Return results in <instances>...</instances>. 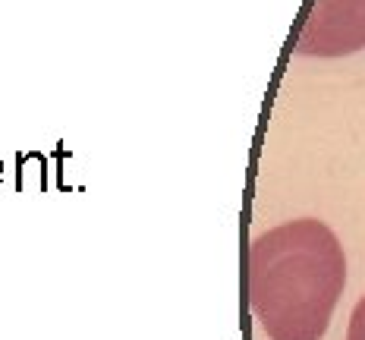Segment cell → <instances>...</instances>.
<instances>
[{"instance_id":"obj_1","label":"cell","mask_w":365,"mask_h":340,"mask_svg":"<svg viewBox=\"0 0 365 340\" xmlns=\"http://www.w3.org/2000/svg\"><path fill=\"white\" fill-rule=\"evenodd\" d=\"M344 284V246L315 217L287 221L252 243L249 293L271 340H322Z\"/></svg>"},{"instance_id":"obj_2","label":"cell","mask_w":365,"mask_h":340,"mask_svg":"<svg viewBox=\"0 0 365 340\" xmlns=\"http://www.w3.org/2000/svg\"><path fill=\"white\" fill-rule=\"evenodd\" d=\"M365 48V0H315L296 38V54L346 57Z\"/></svg>"},{"instance_id":"obj_3","label":"cell","mask_w":365,"mask_h":340,"mask_svg":"<svg viewBox=\"0 0 365 340\" xmlns=\"http://www.w3.org/2000/svg\"><path fill=\"white\" fill-rule=\"evenodd\" d=\"M51 168L41 151H19L16 155V192H48Z\"/></svg>"},{"instance_id":"obj_4","label":"cell","mask_w":365,"mask_h":340,"mask_svg":"<svg viewBox=\"0 0 365 340\" xmlns=\"http://www.w3.org/2000/svg\"><path fill=\"white\" fill-rule=\"evenodd\" d=\"M54 161H57V189H60V192H79L82 186L70 180V173H73V151L66 148L63 142H57Z\"/></svg>"},{"instance_id":"obj_5","label":"cell","mask_w":365,"mask_h":340,"mask_svg":"<svg viewBox=\"0 0 365 340\" xmlns=\"http://www.w3.org/2000/svg\"><path fill=\"white\" fill-rule=\"evenodd\" d=\"M346 340H365V299L356 302L353 315H349V331Z\"/></svg>"},{"instance_id":"obj_6","label":"cell","mask_w":365,"mask_h":340,"mask_svg":"<svg viewBox=\"0 0 365 340\" xmlns=\"http://www.w3.org/2000/svg\"><path fill=\"white\" fill-rule=\"evenodd\" d=\"M4 170H6V168H4V161H0V173H4Z\"/></svg>"},{"instance_id":"obj_7","label":"cell","mask_w":365,"mask_h":340,"mask_svg":"<svg viewBox=\"0 0 365 340\" xmlns=\"http://www.w3.org/2000/svg\"><path fill=\"white\" fill-rule=\"evenodd\" d=\"M0 183H4V173H0Z\"/></svg>"}]
</instances>
